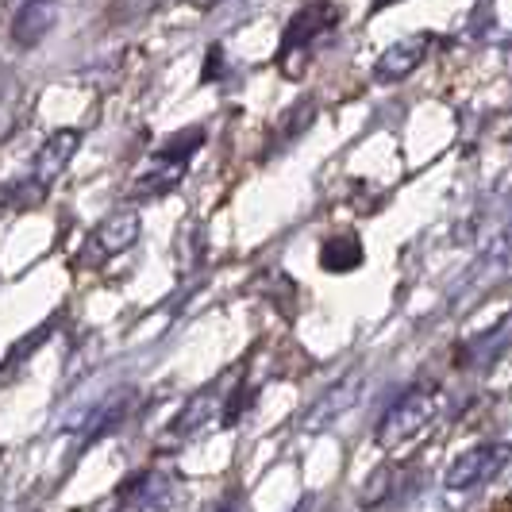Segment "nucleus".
I'll list each match as a JSON object with an SVG mask.
<instances>
[{
    "instance_id": "nucleus-6",
    "label": "nucleus",
    "mask_w": 512,
    "mask_h": 512,
    "mask_svg": "<svg viewBox=\"0 0 512 512\" xmlns=\"http://www.w3.org/2000/svg\"><path fill=\"white\" fill-rule=\"evenodd\" d=\"M432 47H436V35H428V31L393 43L389 51L378 54V62H374V81H378V85H401V81H409V77L428 62Z\"/></svg>"
},
{
    "instance_id": "nucleus-1",
    "label": "nucleus",
    "mask_w": 512,
    "mask_h": 512,
    "mask_svg": "<svg viewBox=\"0 0 512 512\" xmlns=\"http://www.w3.org/2000/svg\"><path fill=\"white\" fill-rule=\"evenodd\" d=\"M81 147V131L74 128H62V131H51L47 135V143L35 151L31 158V170H27L24 181H16L12 189H8V205L12 208H35L47 193H51V185L62 178V170L70 166V158L77 154Z\"/></svg>"
},
{
    "instance_id": "nucleus-23",
    "label": "nucleus",
    "mask_w": 512,
    "mask_h": 512,
    "mask_svg": "<svg viewBox=\"0 0 512 512\" xmlns=\"http://www.w3.org/2000/svg\"><path fill=\"white\" fill-rule=\"evenodd\" d=\"M389 4H401V0H374V8H370V12H382V8H389Z\"/></svg>"
},
{
    "instance_id": "nucleus-11",
    "label": "nucleus",
    "mask_w": 512,
    "mask_h": 512,
    "mask_svg": "<svg viewBox=\"0 0 512 512\" xmlns=\"http://www.w3.org/2000/svg\"><path fill=\"white\" fill-rule=\"evenodd\" d=\"M359 389H362V378L359 374H351V378H343V382L328 389V397H320L312 409H308L305 424L308 428H320V424H332L339 412H347L355 401H359Z\"/></svg>"
},
{
    "instance_id": "nucleus-13",
    "label": "nucleus",
    "mask_w": 512,
    "mask_h": 512,
    "mask_svg": "<svg viewBox=\"0 0 512 512\" xmlns=\"http://www.w3.org/2000/svg\"><path fill=\"white\" fill-rule=\"evenodd\" d=\"M312 124H316V97H301L293 108H285L282 112V120H278V128H274V147H270L266 154L285 151V147L297 143Z\"/></svg>"
},
{
    "instance_id": "nucleus-12",
    "label": "nucleus",
    "mask_w": 512,
    "mask_h": 512,
    "mask_svg": "<svg viewBox=\"0 0 512 512\" xmlns=\"http://www.w3.org/2000/svg\"><path fill=\"white\" fill-rule=\"evenodd\" d=\"M512 339V316L509 320H501V324H493L486 335H478V339H470L466 347H462L459 355V366H466V370H474V366H486V362H493L505 347H509Z\"/></svg>"
},
{
    "instance_id": "nucleus-5",
    "label": "nucleus",
    "mask_w": 512,
    "mask_h": 512,
    "mask_svg": "<svg viewBox=\"0 0 512 512\" xmlns=\"http://www.w3.org/2000/svg\"><path fill=\"white\" fill-rule=\"evenodd\" d=\"M509 459H512V443H505V439H497V443H478V447L462 451L459 459H451L447 474H443V486L455 489V493L486 486V482H493V478L505 470Z\"/></svg>"
},
{
    "instance_id": "nucleus-2",
    "label": "nucleus",
    "mask_w": 512,
    "mask_h": 512,
    "mask_svg": "<svg viewBox=\"0 0 512 512\" xmlns=\"http://www.w3.org/2000/svg\"><path fill=\"white\" fill-rule=\"evenodd\" d=\"M439 405H443L439 389H409L405 397H397V401L385 409L382 420H378V428H374L378 447H382V451H397V447L412 443L420 432H428V428L436 424Z\"/></svg>"
},
{
    "instance_id": "nucleus-4",
    "label": "nucleus",
    "mask_w": 512,
    "mask_h": 512,
    "mask_svg": "<svg viewBox=\"0 0 512 512\" xmlns=\"http://www.w3.org/2000/svg\"><path fill=\"white\" fill-rule=\"evenodd\" d=\"M139 231H143V224H139V212H135V208H116V212H108L101 224L93 228V235H89V247L77 255V266L97 270L108 258L124 255V251H131V247L139 243Z\"/></svg>"
},
{
    "instance_id": "nucleus-20",
    "label": "nucleus",
    "mask_w": 512,
    "mask_h": 512,
    "mask_svg": "<svg viewBox=\"0 0 512 512\" xmlns=\"http://www.w3.org/2000/svg\"><path fill=\"white\" fill-rule=\"evenodd\" d=\"M251 401H255V389H251V385H239V389L228 397V405H224V416H220V420H224L228 428H231V424H239V416L247 412V405H251Z\"/></svg>"
},
{
    "instance_id": "nucleus-24",
    "label": "nucleus",
    "mask_w": 512,
    "mask_h": 512,
    "mask_svg": "<svg viewBox=\"0 0 512 512\" xmlns=\"http://www.w3.org/2000/svg\"><path fill=\"white\" fill-rule=\"evenodd\" d=\"M193 8H212V4H220V0H189Z\"/></svg>"
},
{
    "instance_id": "nucleus-8",
    "label": "nucleus",
    "mask_w": 512,
    "mask_h": 512,
    "mask_svg": "<svg viewBox=\"0 0 512 512\" xmlns=\"http://www.w3.org/2000/svg\"><path fill=\"white\" fill-rule=\"evenodd\" d=\"M131 405H135V389H131V385H120L112 397H104L97 409L85 412V420H81V428H85V443H97L101 436L116 432V428L128 420Z\"/></svg>"
},
{
    "instance_id": "nucleus-17",
    "label": "nucleus",
    "mask_w": 512,
    "mask_h": 512,
    "mask_svg": "<svg viewBox=\"0 0 512 512\" xmlns=\"http://www.w3.org/2000/svg\"><path fill=\"white\" fill-rule=\"evenodd\" d=\"M205 128H185L170 139H162V147L154 151V162H178V166H189V158L205 147Z\"/></svg>"
},
{
    "instance_id": "nucleus-14",
    "label": "nucleus",
    "mask_w": 512,
    "mask_h": 512,
    "mask_svg": "<svg viewBox=\"0 0 512 512\" xmlns=\"http://www.w3.org/2000/svg\"><path fill=\"white\" fill-rule=\"evenodd\" d=\"M397 478H401V466H393V462L374 466L359 489V509L374 512V509H382V505H389V497H393V489H397Z\"/></svg>"
},
{
    "instance_id": "nucleus-10",
    "label": "nucleus",
    "mask_w": 512,
    "mask_h": 512,
    "mask_svg": "<svg viewBox=\"0 0 512 512\" xmlns=\"http://www.w3.org/2000/svg\"><path fill=\"white\" fill-rule=\"evenodd\" d=\"M366 262V251H362V239L355 231H339V235H328L324 247H320V266L328 274H351Z\"/></svg>"
},
{
    "instance_id": "nucleus-3",
    "label": "nucleus",
    "mask_w": 512,
    "mask_h": 512,
    "mask_svg": "<svg viewBox=\"0 0 512 512\" xmlns=\"http://www.w3.org/2000/svg\"><path fill=\"white\" fill-rule=\"evenodd\" d=\"M335 24H339V8H335L332 0H312V4H305L282 31V47H278V66H282V74L285 77L301 74L312 43L324 39Z\"/></svg>"
},
{
    "instance_id": "nucleus-21",
    "label": "nucleus",
    "mask_w": 512,
    "mask_h": 512,
    "mask_svg": "<svg viewBox=\"0 0 512 512\" xmlns=\"http://www.w3.org/2000/svg\"><path fill=\"white\" fill-rule=\"evenodd\" d=\"M224 77V47H208V62L205 70H201V81L205 85H216Z\"/></svg>"
},
{
    "instance_id": "nucleus-7",
    "label": "nucleus",
    "mask_w": 512,
    "mask_h": 512,
    "mask_svg": "<svg viewBox=\"0 0 512 512\" xmlns=\"http://www.w3.org/2000/svg\"><path fill=\"white\" fill-rule=\"evenodd\" d=\"M54 20H58V0H24L12 20V43L24 51L39 47L51 35Z\"/></svg>"
},
{
    "instance_id": "nucleus-9",
    "label": "nucleus",
    "mask_w": 512,
    "mask_h": 512,
    "mask_svg": "<svg viewBox=\"0 0 512 512\" xmlns=\"http://www.w3.org/2000/svg\"><path fill=\"white\" fill-rule=\"evenodd\" d=\"M170 474H154V470H147V474H131L124 486L116 489V509L124 512H139V509H151V505H158L162 497H166V489H170Z\"/></svg>"
},
{
    "instance_id": "nucleus-16",
    "label": "nucleus",
    "mask_w": 512,
    "mask_h": 512,
    "mask_svg": "<svg viewBox=\"0 0 512 512\" xmlns=\"http://www.w3.org/2000/svg\"><path fill=\"white\" fill-rule=\"evenodd\" d=\"M181 178H185V166H178V162H154L151 170L135 181L131 197H135V201H154V197H166L170 189H178Z\"/></svg>"
},
{
    "instance_id": "nucleus-22",
    "label": "nucleus",
    "mask_w": 512,
    "mask_h": 512,
    "mask_svg": "<svg viewBox=\"0 0 512 512\" xmlns=\"http://www.w3.org/2000/svg\"><path fill=\"white\" fill-rule=\"evenodd\" d=\"M212 512H239V493H235V489L224 493V497H220V505H216Z\"/></svg>"
},
{
    "instance_id": "nucleus-19",
    "label": "nucleus",
    "mask_w": 512,
    "mask_h": 512,
    "mask_svg": "<svg viewBox=\"0 0 512 512\" xmlns=\"http://www.w3.org/2000/svg\"><path fill=\"white\" fill-rule=\"evenodd\" d=\"M486 266L489 270H497V274H512V216H509V224L489 239Z\"/></svg>"
},
{
    "instance_id": "nucleus-18",
    "label": "nucleus",
    "mask_w": 512,
    "mask_h": 512,
    "mask_svg": "<svg viewBox=\"0 0 512 512\" xmlns=\"http://www.w3.org/2000/svg\"><path fill=\"white\" fill-rule=\"evenodd\" d=\"M20 101H24L20 81H16V74L8 66H0V143L20 124Z\"/></svg>"
},
{
    "instance_id": "nucleus-15",
    "label": "nucleus",
    "mask_w": 512,
    "mask_h": 512,
    "mask_svg": "<svg viewBox=\"0 0 512 512\" xmlns=\"http://www.w3.org/2000/svg\"><path fill=\"white\" fill-rule=\"evenodd\" d=\"M208 416H212V393H197V397H189V401H185V409L174 416V424L166 428L162 443H181V439H189L193 432H201Z\"/></svg>"
}]
</instances>
